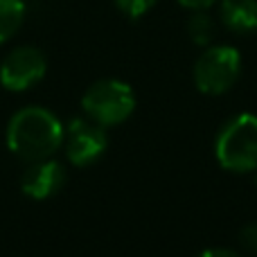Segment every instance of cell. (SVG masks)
Returning <instances> with one entry per match:
<instances>
[{
  "label": "cell",
  "instance_id": "8",
  "mask_svg": "<svg viewBox=\"0 0 257 257\" xmlns=\"http://www.w3.org/2000/svg\"><path fill=\"white\" fill-rule=\"evenodd\" d=\"M219 18L235 34H255L257 32V0H221Z\"/></svg>",
  "mask_w": 257,
  "mask_h": 257
},
{
  "label": "cell",
  "instance_id": "3",
  "mask_svg": "<svg viewBox=\"0 0 257 257\" xmlns=\"http://www.w3.org/2000/svg\"><path fill=\"white\" fill-rule=\"evenodd\" d=\"M81 108L86 117L106 126H117L126 122L136 111V93L120 79H99L81 97Z\"/></svg>",
  "mask_w": 257,
  "mask_h": 257
},
{
  "label": "cell",
  "instance_id": "6",
  "mask_svg": "<svg viewBox=\"0 0 257 257\" xmlns=\"http://www.w3.org/2000/svg\"><path fill=\"white\" fill-rule=\"evenodd\" d=\"M63 145H66L68 160L75 167H86L106 151L108 136L104 126L93 122L90 117H75L66 124Z\"/></svg>",
  "mask_w": 257,
  "mask_h": 257
},
{
  "label": "cell",
  "instance_id": "12",
  "mask_svg": "<svg viewBox=\"0 0 257 257\" xmlns=\"http://www.w3.org/2000/svg\"><path fill=\"white\" fill-rule=\"evenodd\" d=\"M239 241L246 250L257 255V221L255 223H246L239 232Z\"/></svg>",
  "mask_w": 257,
  "mask_h": 257
},
{
  "label": "cell",
  "instance_id": "15",
  "mask_svg": "<svg viewBox=\"0 0 257 257\" xmlns=\"http://www.w3.org/2000/svg\"><path fill=\"white\" fill-rule=\"evenodd\" d=\"M255 183H257V167H255Z\"/></svg>",
  "mask_w": 257,
  "mask_h": 257
},
{
  "label": "cell",
  "instance_id": "13",
  "mask_svg": "<svg viewBox=\"0 0 257 257\" xmlns=\"http://www.w3.org/2000/svg\"><path fill=\"white\" fill-rule=\"evenodd\" d=\"M181 7L185 9H192V12H199V9H210L217 0H176Z\"/></svg>",
  "mask_w": 257,
  "mask_h": 257
},
{
  "label": "cell",
  "instance_id": "9",
  "mask_svg": "<svg viewBox=\"0 0 257 257\" xmlns=\"http://www.w3.org/2000/svg\"><path fill=\"white\" fill-rule=\"evenodd\" d=\"M25 18V0H0V45L18 32Z\"/></svg>",
  "mask_w": 257,
  "mask_h": 257
},
{
  "label": "cell",
  "instance_id": "10",
  "mask_svg": "<svg viewBox=\"0 0 257 257\" xmlns=\"http://www.w3.org/2000/svg\"><path fill=\"white\" fill-rule=\"evenodd\" d=\"M187 34H190L192 43L201 45V48H208V45H212L214 34H217V23H214V18L205 9H199L187 21Z\"/></svg>",
  "mask_w": 257,
  "mask_h": 257
},
{
  "label": "cell",
  "instance_id": "5",
  "mask_svg": "<svg viewBox=\"0 0 257 257\" xmlns=\"http://www.w3.org/2000/svg\"><path fill=\"white\" fill-rule=\"evenodd\" d=\"M48 72V59L34 45H18L0 63V84L12 93H23L39 84Z\"/></svg>",
  "mask_w": 257,
  "mask_h": 257
},
{
  "label": "cell",
  "instance_id": "14",
  "mask_svg": "<svg viewBox=\"0 0 257 257\" xmlns=\"http://www.w3.org/2000/svg\"><path fill=\"white\" fill-rule=\"evenodd\" d=\"M199 257H241V255L232 248H208V250H203Z\"/></svg>",
  "mask_w": 257,
  "mask_h": 257
},
{
  "label": "cell",
  "instance_id": "7",
  "mask_svg": "<svg viewBox=\"0 0 257 257\" xmlns=\"http://www.w3.org/2000/svg\"><path fill=\"white\" fill-rule=\"evenodd\" d=\"M63 185H66V167L52 158L30 163V167L21 176V190L36 201L59 194Z\"/></svg>",
  "mask_w": 257,
  "mask_h": 257
},
{
  "label": "cell",
  "instance_id": "11",
  "mask_svg": "<svg viewBox=\"0 0 257 257\" xmlns=\"http://www.w3.org/2000/svg\"><path fill=\"white\" fill-rule=\"evenodd\" d=\"M113 3H115V7L120 9L124 16L140 18V16H145L147 12H151L158 0H113Z\"/></svg>",
  "mask_w": 257,
  "mask_h": 257
},
{
  "label": "cell",
  "instance_id": "4",
  "mask_svg": "<svg viewBox=\"0 0 257 257\" xmlns=\"http://www.w3.org/2000/svg\"><path fill=\"white\" fill-rule=\"evenodd\" d=\"M241 75V54L232 45H208L196 59L192 77L196 90L205 95H223Z\"/></svg>",
  "mask_w": 257,
  "mask_h": 257
},
{
  "label": "cell",
  "instance_id": "1",
  "mask_svg": "<svg viewBox=\"0 0 257 257\" xmlns=\"http://www.w3.org/2000/svg\"><path fill=\"white\" fill-rule=\"evenodd\" d=\"M66 126L59 122L52 111L43 106H25L12 115L7 124V147L21 160L52 158L63 145Z\"/></svg>",
  "mask_w": 257,
  "mask_h": 257
},
{
  "label": "cell",
  "instance_id": "2",
  "mask_svg": "<svg viewBox=\"0 0 257 257\" xmlns=\"http://www.w3.org/2000/svg\"><path fill=\"white\" fill-rule=\"evenodd\" d=\"M214 156L228 172L246 174L257 167V115L239 113L219 128Z\"/></svg>",
  "mask_w": 257,
  "mask_h": 257
}]
</instances>
